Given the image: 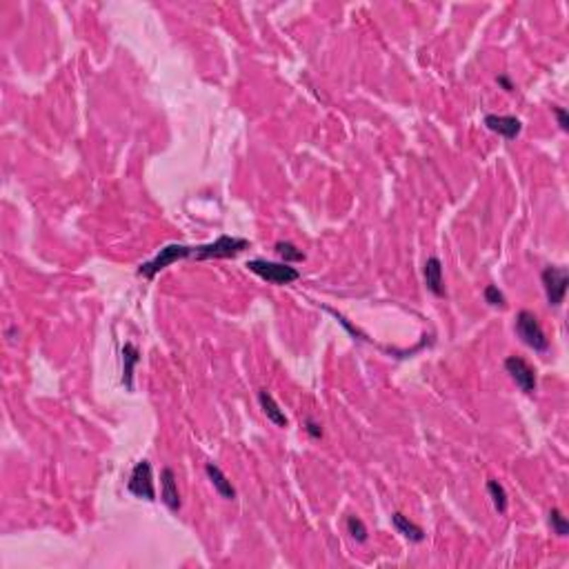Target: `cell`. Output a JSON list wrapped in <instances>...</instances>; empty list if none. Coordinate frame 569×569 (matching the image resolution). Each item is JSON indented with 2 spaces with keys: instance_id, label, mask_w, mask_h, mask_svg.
I'll return each instance as SVG.
<instances>
[{
  "instance_id": "obj_4",
  "label": "cell",
  "mask_w": 569,
  "mask_h": 569,
  "mask_svg": "<svg viewBox=\"0 0 569 569\" xmlns=\"http://www.w3.org/2000/svg\"><path fill=\"white\" fill-rule=\"evenodd\" d=\"M245 267L251 274H256L258 278L272 284H289L300 278V272L287 263H270L263 258H254V260H247Z\"/></svg>"
},
{
  "instance_id": "obj_3",
  "label": "cell",
  "mask_w": 569,
  "mask_h": 569,
  "mask_svg": "<svg viewBox=\"0 0 569 569\" xmlns=\"http://www.w3.org/2000/svg\"><path fill=\"white\" fill-rule=\"evenodd\" d=\"M249 247L247 238H236V236H220L218 241L209 245H198L192 251V258L196 260H212V258H236Z\"/></svg>"
},
{
  "instance_id": "obj_18",
  "label": "cell",
  "mask_w": 569,
  "mask_h": 569,
  "mask_svg": "<svg viewBox=\"0 0 569 569\" xmlns=\"http://www.w3.org/2000/svg\"><path fill=\"white\" fill-rule=\"evenodd\" d=\"M549 525H551V529H554L556 536H561V539L569 534V523H567V518H565V516L561 514V510H556V507L549 512Z\"/></svg>"
},
{
  "instance_id": "obj_12",
  "label": "cell",
  "mask_w": 569,
  "mask_h": 569,
  "mask_svg": "<svg viewBox=\"0 0 569 569\" xmlns=\"http://www.w3.org/2000/svg\"><path fill=\"white\" fill-rule=\"evenodd\" d=\"M258 403L263 407V414L267 416V420H272L276 427H282V430L289 425L287 416H284V412L278 407V403L274 401V396L267 389H258Z\"/></svg>"
},
{
  "instance_id": "obj_9",
  "label": "cell",
  "mask_w": 569,
  "mask_h": 569,
  "mask_svg": "<svg viewBox=\"0 0 569 569\" xmlns=\"http://www.w3.org/2000/svg\"><path fill=\"white\" fill-rule=\"evenodd\" d=\"M161 498L163 502L171 512H178L180 510V494H178V485H176V476H173V469L165 467L161 471Z\"/></svg>"
},
{
  "instance_id": "obj_1",
  "label": "cell",
  "mask_w": 569,
  "mask_h": 569,
  "mask_svg": "<svg viewBox=\"0 0 569 569\" xmlns=\"http://www.w3.org/2000/svg\"><path fill=\"white\" fill-rule=\"evenodd\" d=\"M516 334L527 347H531L534 352L545 354L549 350V338L545 336L543 325L539 321V316L529 309H520L516 316Z\"/></svg>"
},
{
  "instance_id": "obj_5",
  "label": "cell",
  "mask_w": 569,
  "mask_h": 569,
  "mask_svg": "<svg viewBox=\"0 0 569 569\" xmlns=\"http://www.w3.org/2000/svg\"><path fill=\"white\" fill-rule=\"evenodd\" d=\"M541 280H543V289H545L549 307H561L565 303L567 287H569L567 267H556V265L545 267L543 274H541Z\"/></svg>"
},
{
  "instance_id": "obj_20",
  "label": "cell",
  "mask_w": 569,
  "mask_h": 569,
  "mask_svg": "<svg viewBox=\"0 0 569 569\" xmlns=\"http://www.w3.org/2000/svg\"><path fill=\"white\" fill-rule=\"evenodd\" d=\"M551 112H554V116H556V120H558V127H561L563 132H569V116H567V109L554 105V107H551Z\"/></svg>"
},
{
  "instance_id": "obj_13",
  "label": "cell",
  "mask_w": 569,
  "mask_h": 569,
  "mask_svg": "<svg viewBox=\"0 0 569 569\" xmlns=\"http://www.w3.org/2000/svg\"><path fill=\"white\" fill-rule=\"evenodd\" d=\"M205 471H207V476H209L214 489L220 496H223L225 500H236V489H234L231 481L223 473V469H220L218 465H214V463H207V465H205Z\"/></svg>"
},
{
  "instance_id": "obj_19",
  "label": "cell",
  "mask_w": 569,
  "mask_h": 569,
  "mask_svg": "<svg viewBox=\"0 0 569 569\" xmlns=\"http://www.w3.org/2000/svg\"><path fill=\"white\" fill-rule=\"evenodd\" d=\"M483 296H485V303L487 305H492V307H507V300H505L502 292L496 287V284H487Z\"/></svg>"
},
{
  "instance_id": "obj_15",
  "label": "cell",
  "mask_w": 569,
  "mask_h": 569,
  "mask_svg": "<svg viewBox=\"0 0 569 569\" xmlns=\"http://www.w3.org/2000/svg\"><path fill=\"white\" fill-rule=\"evenodd\" d=\"M274 249H276V254L282 258V263H303L305 260V254L303 251H300L294 243H287V241H278L276 245H274Z\"/></svg>"
},
{
  "instance_id": "obj_21",
  "label": "cell",
  "mask_w": 569,
  "mask_h": 569,
  "mask_svg": "<svg viewBox=\"0 0 569 569\" xmlns=\"http://www.w3.org/2000/svg\"><path fill=\"white\" fill-rule=\"evenodd\" d=\"M305 432H307L314 440L323 438V427H321V423H316L314 418H305Z\"/></svg>"
},
{
  "instance_id": "obj_11",
  "label": "cell",
  "mask_w": 569,
  "mask_h": 569,
  "mask_svg": "<svg viewBox=\"0 0 569 569\" xmlns=\"http://www.w3.org/2000/svg\"><path fill=\"white\" fill-rule=\"evenodd\" d=\"M140 362V352L134 343H125L122 347V385L127 391L134 389V367Z\"/></svg>"
},
{
  "instance_id": "obj_7",
  "label": "cell",
  "mask_w": 569,
  "mask_h": 569,
  "mask_svg": "<svg viewBox=\"0 0 569 569\" xmlns=\"http://www.w3.org/2000/svg\"><path fill=\"white\" fill-rule=\"evenodd\" d=\"M505 369H507V374L512 376V381L516 383V387L523 393L531 396V393L536 391V369L529 365L525 358L507 356V358H505Z\"/></svg>"
},
{
  "instance_id": "obj_8",
  "label": "cell",
  "mask_w": 569,
  "mask_h": 569,
  "mask_svg": "<svg viewBox=\"0 0 569 569\" xmlns=\"http://www.w3.org/2000/svg\"><path fill=\"white\" fill-rule=\"evenodd\" d=\"M485 127L502 136L505 140H516L518 134L523 132V122L516 116H498V114H487L485 116Z\"/></svg>"
},
{
  "instance_id": "obj_22",
  "label": "cell",
  "mask_w": 569,
  "mask_h": 569,
  "mask_svg": "<svg viewBox=\"0 0 569 569\" xmlns=\"http://www.w3.org/2000/svg\"><path fill=\"white\" fill-rule=\"evenodd\" d=\"M498 85H500L505 91H512V89H514V85H512V81H510L507 76H498Z\"/></svg>"
},
{
  "instance_id": "obj_10",
  "label": "cell",
  "mask_w": 569,
  "mask_h": 569,
  "mask_svg": "<svg viewBox=\"0 0 569 569\" xmlns=\"http://www.w3.org/2000/svg\"><path fill=\"white\" fill-rule=\"evenodd\" d=\"M423 276H425L427 289H430L434 296H445V287H442V263L436 256L425 260Z\"/></svg>"
},
{
  "instance_id": "obj_17",
  "label": "cell",
  "mask_w": 569,
  "mask_h": 569,
  "mask_svg": "<svg viewBox=\"0 0 569 569\" xmlns=\"http://www.w3.org/2000/svg\"><path fill=\"white\" fill-rule=\"evenodd\" d=\"M347 531L352 534V539L356 543H367V539H369V531L358 516H347Z\"/></svg>"
},
{
  "instance_id": "obj_6",
  "label": "cell",
  "mask_w": 569,
  "mask_h": 569,
  "mask_svg": "<svg viewBox=\"0 0 569 569\" xmlns=\"http://www.w3.org/2000/svg\"><path fill=\"white\" fill-rule=\"evenodd\" d=\"M130 494L136 498H145L149 502L156 500V487H154V473H151V463L149 461H140L134 469L127 483Z\"/></svg>"
},
{
  "instance_id": "obj_2",
  "label": "cell",
  "mask_w": 569,
  "mask_h": 569,
  "mask_svg": "<svg viewBox=\"0 0 569 569\" xmlns=\"http://www.w3.org/2000/svg\"><path fill=\"white\" fill-rule=\"evenodd\" d=\"M192 251H194V247L178 245V243H173V245H165V247H163V249L158 251V254L151 258V260L142 263V265L138 267V276H142V278L151 280L156 274H161L163 270H167L169 265L178 263V260H183V258H192Z\"/></svg>"
},
{
  "instance_id": "obj_14",
  "label": "cell",
  "mask_w": 569,
  "mask_h": 569,
  "mask_svg": "<svg viewBox=\"0 0 569 569\" xmlns=\"http://www.w3.org/2000/svg\"><path fill=\"white\" fill-rule=\"evenodd\" d=\"M391 523H393V527H396V531L403 534L409 543H423L425 541V529L420 525L412 523V520H409L407 516H403L401 512L391 514Z\"/></svg>"
},
{
  "instance_id": "obj_16",
  "label": "cell",
  "mask_w": 569,
  "mask_h": 569,
  "mask_svg": "<svg viewBox=\"0 0 569 569\" xmlns=\"http://www.w3.org/2000/svg\"><path fill=\"white\" fill-rule=\"evenodd\" d=\"M487 492L492 496V502L498 514H505L507 512V492H505V487L498 483V481H487Z\"/></svg>"
}]
</instances>
